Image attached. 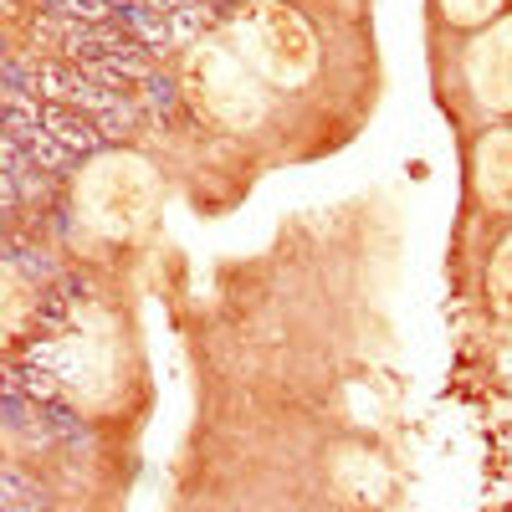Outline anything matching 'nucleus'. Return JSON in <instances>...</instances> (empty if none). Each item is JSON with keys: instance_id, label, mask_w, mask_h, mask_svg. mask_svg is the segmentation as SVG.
Segmentation results:
<instances>
[{"instance_id": "1", "label": "nucleus", "mask_w": 512, "mask_h": 512, "mask_svg": "<svg viewBox=\"0 0 512 512\" xmlns=\"http://www.w3.org/2000/svg\"><path fill=\"white\" fill-rule=\"evenodd\" d=\"M41 123H47V134H52L57 144H67L72 154H93V149L103 144L98 118L82 113V108H72V103H47V108H41Z\"/></svg>"}, {"instance_id": "2", "label": "nucleus", "mask_w": 512, "mask_h": 512, "mask_svg": "<svg viewBox=\"0 0 512 512\" xmlns=\"http://www.w3.org/2000/svg\"><path fill=\"white\" fill-rule=\"evenodd\" d=\"M113 26H118L128 41L149 47V52H159L164 41H175V31H169V16H164V11H149V6H128V11H118Z\"/></svg>"}, {"instance_id": "3", "label": "nucleus", "mask_w": 512, "mask_h": 512, "mask_svg": "<svg viewBox=\"0 0 512 512\" xmlns=\"http://www.w3.org/2000/svg\"><path fill=\"white\" fill-rule=\"evenodd\" d=\"M41 415H47V431H52V441H62L67 451H93V431H88V420H82L72 405L52 400V405H41Z\"/></svg>"}, {"instance_id": "4", "label": "nucleus", "mask_w": 512, "mask_h": 512, "mask_svg": "<svg viewBox=\"0 0 512 512\" xmlns=\"http://www.w3.org/2000/svg\"><path fill=\"white\" fill-rule=\"evenodd\" d=\"M118 103H123V93H118V88H103V82H93L88 72H77V77H72V108L103 118V113H108V108H118Z\"/></svg>"}, {"instance_id": "5", "label": "nucleus", "mask_w": 512, "mask_h": 512, "mask_svg": "<svg viewBox=\"0 0 512 512\" xmlns=\"http://www.w3.org/2000/svg\"><path fill=\"white\" fill-rule=\"evenodd\" d=\"M6 262H11L16 272H26L31 282H52V262H47V251H41L36 241H21L16 231L6 236Z\"/></svg>"}, {"instance_id": "6", "label": "nucleus", "mask_w": 512, "mask_h": 512, "mask_svg": "<svg viewBox=\"0 0 512 512\" xmlns=\"http://www.w3.org/2000/svg\"><path fill=\"white\" fill-rule=\"evenodd\" d=\"M47 11H57V16L77 21V26H108L118 16L108 0H47Z\"/></svg>"}, {"instance_id": "7", "label": "nucleus", "mask_w": 512, "mask_h": 512, "mask_svg": "<svg viewBox=\"0 0 512 512\" xmlns=\"http://www.w3.org/2000/svg\"><path fill=\"white\" fill-rule=\"evenodd\" d=\"M6 512H47V492L21 477V466H6Z\"/></svg>"}, {"instance_id": "8", "label": "nucleus", "mask_w": 512, "mask_h": 512, "mask_svg": "<svg viewBox=\"0 0 512 512\" xmlns=\"http://www.w3.org/2000/svg\"><path fill=\"white\" fill-rule=\"evenodd\" d=\"M72 77L77 72H67L57 62H36V98L41 103H72Z\"/></svg>"}, {"instance_id": "9", "label": "nucleus", "mask_w": 512, "mask_h": 512, "mask_svg": "<svg viewBox=\"0 0 512 512\" xmlns=\"http://www.w3.org/2000/svg\"><path fill=\"white\" fill-rule=\"evenodd\" d=\"M26 154H31V164H41V169H47V175H62V169L77 159L67 144H57V139L47 134V123H41V134L31 139V149H26Z\"/></svg>"}, {"instance_id": "10", "label": "nucleus", "mask_w": 512, "mask_h": 512, "mask_svg": "<svg viewBox=\"0 0 512 512\" xmlns=\"http://www.w3.org/2000/svg\"><path fill=\"white\" fill-rule=\"evenodd\" d=\"M21 395L36 400V405H52V400H57V369L21 364Z\"/></svg>"}, {"instance_id": "11", "label": "nucleus", "mask_w": 512, "mask_h": 512, "mask_svg": "<svg viewBox=\"0 0 512 512\" xmlns=\"http://www.w3.org/2000/svg\"><path fill=\"white\" fill-rule=\"evenodd\" d=\"M67 313H72V297H67V287H47V292H41V303H36V323L62 328V323H67Z\"/></svg>"}, {"instance_id": "12", "label": "nucleus", "mask_w": 512, "mask_h": 512, "mask_svg": "<svg viewBox=\"0 0 512 512\" xmlns=\"http://www.w3.org/2000/svg\"><path fill=\"white\" fill-rule=\"evenodd\" d=\"M144 103H149L154 113H164V118H169V113H175V103H180V93H175V82H169L164 72H154V77L144 82Z\"/></svg>"}, {"instance_id": "13", "label": "nucleus", "mask_w": 512, "mask_h": 512, "mask_svg": "<svg viewBox=\"0 0 512 512\" xmlns=\"http://www.w3.org/2000/svg\"><path fill=\"white\" fill-rule=\"evenodd\" d=\"M98 128H103V139H128L139 128V113H134V103H118V108H108L103 118H98Z\"/></svg>"}, {"instance_id": "14", "label": "nucleus", "mask_w": 512, "mask_h": 512, "mask_svg": "<svg viewBox=\"0 0 512 512\" xmlns=\"http://www.w3.org/2000/svg\"><path fill=\"white\" fill-rule=\"evenodd\" d=\"M205 26V6H200V0H190V6H180L175 16H169V31H175V41L180 36H195Z\"/></svg>"}, {"instance_id": "15", "label": "nucleus", "mask_w": 512, "mask_h": 512, "mask_svg": "<svg viewBox=\"0 0 512 512\" xmlns=\"http://www.w3.org/2000/svg\"><path fill=\"white\" fill-rule=\"evenodd\" d=\"M21 364L57 369V344H52V338H31V344H26V354H21Z\"/></svg>"}, {"instance_id": "16", "label": "nucleus", "mask_w": 512, "mask_h": 512, "mask_svg": "<svg viewBox=\"0 0 512 512\" xmlns=\"http://www.w3.org/2000/svg\"><path fill=\"white\" fill-rule=\"evenodd\" d=\"M144 6H149V11H164V16H175L180 6H190V0H144Z\"/></svg>"}]
</instances>
